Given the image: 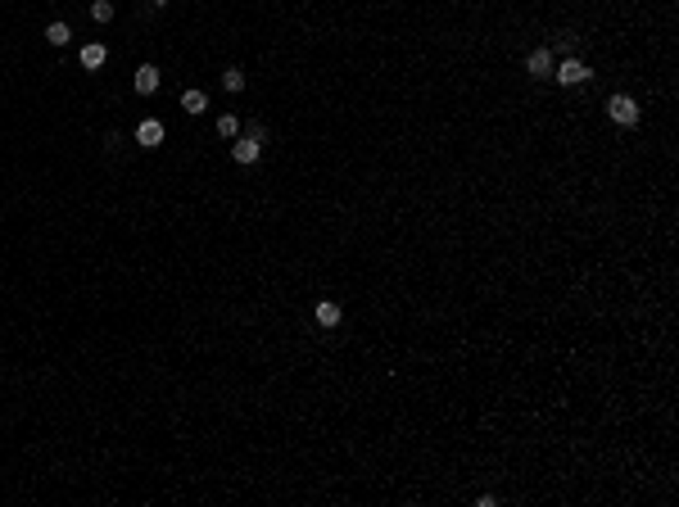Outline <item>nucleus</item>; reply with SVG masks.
<instances>
[{"instance_id":"nucleus-1","label":"nucleus","mask_w":679,"mask_h":507,"mask_svg":"<svg viewBox=\"0 0 679 507\" xmlns=\"http://www.w3.org/2000/svg\"><path fill=\"white\" fill-rule=\"evenodd\" d=\"M263 141H268V132H263V127H249V132L231 145V159H236V163H259Z\"/></svg>"},{"instance_id":"nucleus-2","label":"nucleus","mask_w":679,"mask_h":507,"mask_svg":"<svg viewBox=\"0 0 679 507\" xmlns=\"http://www.w3.org/2000/svg\"><path fill=\"white\" fill-rule=\"evenodd\" d=\"M607 114H612V118H616L621 127H634V123H639V105H634L630 96H612V105H607Z\"/></svg>"},{"instance_id":"nucleus-3","label":"nucleus","mask_w":679,"mask_h":507,"mask_svg":"<svg viewBox=\"0 0 679 507\" xmlns=\"http://www.w3.org/2000/svg\"><path fill=\"white\" fill-rule=\"evenodd\" d=\"M553 77H557V82H562V87H580V82H589V77H593V73H589V68H584V64H580V59H566V64H562V68H557V73H553Z\"/></svg>"},{"instance_id":"nucleus-4","label":"nucleus","mask_w":679,"mask_h":507,"mask_svg":"<svg viewBox=\"0 0 679 507\" xmlns=\"http://www.w3.org/2000/svg\"><path fill=\"white\" fill-rule=\"evenodd\" d=\"M136 145H145V150L163 145V123H159V118H145V123L136 127Z\"/></svg>"},{"instance_id":"nucleus-5","label":"nucleus","mask_w":679,"mask_h":507,"mask_svg":"<svg viewBox=\"0 0 679 507\" xmlns=\"http://www.w3.org/2000/svg\"><path fill=\"white\" fill-rule=\"evenodd\" d=\"M132 82H136V91H141V96H154V91H159V68H154V64H141Z\"/></svg>"},{"instance_id":"nucleus-6","label":"nucleus","mask_w":679,"mask_h":507,"mask_svg":"<svg viewBox=\"0 0 679 507\" xmlns=\"http://www.w3.org/2000/svg\"><path fill=\"white\" fill-rule=\"evenodd\" d=\"M526 64H530V77H553V50H544V46L530 50Z\"/></svg>"},{"instance_id":"nucleus-7","label":"nucleus","mask_w":679,"mask_h":507,"mask_svg":"<svg viewBox=\"0 0 679 507\" xmlns=\"http://www.w3.org/2000/svg\"><path fill=\"white\" fill-rule=\"evenodd\" d=\"M313 317H317V326H326V331H331V326H340V304H331V299H322Z\"/></svg>"},{"instance_id":"nucleus-8","label":"nucleus","mask_w":679,"mask_h":507,"mask_svg":"<svg viewBox=\"0 0 679 507\" xmlns=\"http://www.w3.org/2000/svg\"><path fill=\"white\" fill-rule=\"evenodd\" d=\"M46 41H50V46H68V41H73V28H68V23H50Z\"/></svg>"},{"instance_id":"nucleus-9","label":"nucleus","mask_w":679,"mask_h":507,"mask_svg":"<svg viewBox=\"0 0 679 507\" xmlns=\"http://www.w3.org/2000/svg\"><path fill=\"white\" fill-rule=\"evenodd\" d=\"M182 109H186V114H204V109H209V96H204V91H186Z\"/></svg>"},{"instance_id":"nucleus-10","label":"nucleus","mask_w":679,"mask_h":507,"mask_svg":"<svg viewBox=\"0 0 679 507\" xmlns=\"http://www.w3.org/2000/svg\"><path fill=\"white\" fill-rule=\"evenodd\" d=\"M82 64L100 68V64H105V46H82Z\"/></svg>"},{"instance_id":"nucleus-11","label":"nucleus","mask_w":679,"mask_h":507,"mask_svg":"<svg viewBox=\"0 0 679 507\" xmlns=\"http://www.w3.org/2000/svg\"><path fill=\"white\" fill-rule=\"evenodd\" d=\"M222 87H227V91H245V73H240V68H227V73H222Z\"/></svg>"},{"instance_id":"nucleus-12","label":"nucleus","mask_w":679,"mask_h":507,"mask_svg":"<svg viewBox=\"0 0 679 507\" xmlns=\"http://www.w3.org/2000/svg\"><path fill=\"white\" fill-rule=\"evenodd\" d=\"M91 19H96V23H109V19H114V5H109V0H96V5H91Z\"/></svg>"},{"instance_id":"nucleus-13","label":"nucleus","mask_w":679,"mask_h":507,"mask_svg":"<svg viewBox=\"0 0 679 507\" xmlns=\"http://www.w3.org/2000/svg\"><path fill=\"white\" fill-rule=\"evenodd\" d=\"M218 132H222V136H236V132H240V123H236L231 114H222V118H218Z\"/></svg>"}]
</instances>
